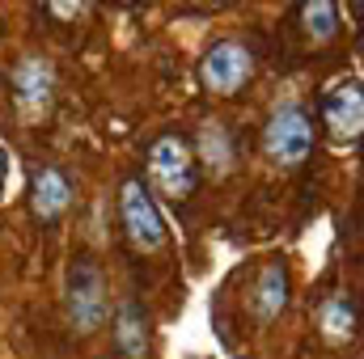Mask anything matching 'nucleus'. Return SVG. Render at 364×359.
<instances>
[{
  "label": "nucleus",
  "mask_w": 364,
  "mask_h": 359,
  "mask_svg": "<svg viewBox=\"0 0 364 359\" xmlns=\"http://www.w3.org/2000/svg\"><path fill=\"white\" fill-rule=\"evenodd\" d=\"M73 178L60 165H38L30 174V216L38 224H60L73 207Z\"/></svg>",
  "instance_id": "nucleus-9"
},
{
  "label": "nucleus",
  "mask_w": 364,
  "mask_h": 359,
  "mask_svg": "<svg viewBox=\"0 0 364 359\" xmlns=\"http://www.w3.org/2000/svg\"><path fill=\"white\" fill-rule=\"evenodd\" d=\"M288 300H292V275H288V263H284V258H267L263 267L255 270L250 292H246L250 317H255L259 326H272L275 317H284Z\"/></svg>",
  "instance_id": "nucleus-8"
},
{
  "label": "nucleus",
  "mask_w": 364,
  "mask_h": 359,
  "mask_svg": "<svg viewBox=\"0 0 364 359\" xmlns=\"http://www.w3.org/2000/svg\"><path fill=\"white\" fill-rule=\"evenodd\" d=\"M9 93H13V106L26 123H43L51 118L55 110V93H60V77H55V64L47 55H21L13 68H9Z\"/></svg>",
  "instance_id": "nucleus-6"
},
{
  "label": "nucleus",
  "mask_w": 364,
  "mask_h": 359,
  "mask_svg": "<svg viewBox=\"0 0 364 359\" xmlns=\"http://www.w3.org/2000/svg\"><path fill=\"white\" fill-rule=\"evenodd\" d=\"M318 144V127H314V114L296 101L288 106H275L263 123V136H259V148L263 157L272 161L275 170H301L309 161Z\"/></svg>",
  "instance_id": "nucleus-3"
},
{
  "label": "nucleus",
  "mask_w": 364,
  "mask_h": 359,
  "mask_svg": "<svg viewBox=\"0 0 364 359\" xmlns=\"http://www.w3.org/2000/svg\"><path fill=\"white\" fill-rule=\"evenodd\" d=\"M318 334L331 347H348L356 338V300L348 292H331L318 304Z\"/></svg>",
  "instance_id": "nucleus-12"
},
{
  "label": "nucleus",
  "mask_w": 364,
  "mask_h": 359,
  "mask_svg": "<svg viewBox=\"0 0 364 359\" xmlns=\"http://www.w3.org/2000/svg\"><path fill=\"white\" fill-rule=\"evenodd\" d=\"M296 26H301L305 43L322 47V43H331L339 34V4L335 0H305L296 9Z\"/></svg>",
  "instance_id": "nucleus-13"
},
{
  "label": "nucleus",
  "mask_w": 364,
  "mask_h": 359,
  "mask_svg": "<svg viewBox=\"0 0 364 359\" xmlns=\"http://www.w3.org/2000/svg\"><path fill=\"white\" fill-rule=\"evenodd\" d=\"M110 338H114V351L123 359H149L153 355V326H149V313L140 300H119L114 313H110Z\"/></svg>",
  "instance_id": "nucleus-10"
},
{
  "label": "nucleus",
  "mask_w": 364,
  "mask_h": 359,
  "mask_svg": "<svg viewBox=\"0 0 364 359\" xmlns=\"http://www.w3.org/2000/svg\"><path fill=\"white\" fill-rule=\"evenodd\" d=\"M64 317H68L73 334H81V338L97 334L110 321V287H106V275H102V267L90 254L68 263V275H64Z\"/></svg>",
  "instance_id": "nucleus-1"
},
{
  "label": "nucleus",
  "mask_w": 364,
  "mask_h": 359,
  "mask_svg": "<svg viewBox=\"0 0 364 359\" xmlns=\"http://www.w3.org/2000/svg\"><path fill=\"white\" fill-rule=\"evenodd\" d=\"M4 182H9V153L0 148V190H4Z\"/></svg>",
  "instance_id": "nucleus-15"
},
{
  "label": "nucleus",
  "mask_w": 364,
  "mask_h": 359,
  "mask_svg": "<svg viewBox=\"0 0 364 359\" xmlns=\"http://www.w3.org/2000/svg\"><path fill=\"white\" fill-rule=\"evenodd\" d=\"M144 186L149 194L157 199H170V203H186L199 186V165H195V153L191 144L182 140L178 131H166L149 144V157H144Z\"/></svg>",
  "instance_id": "nucleus-2"
},
{
  "label": "nucleus",
  "mask_w": 364,
  "mask_h": 359,
  "mask_svg": "<svg viewBox=\"0 0 364 359\" xmlns=\"http://www.w3.org/2000/svg\"><path fill=\"white\" fill-rule=\"evenodd\" d=\"M195 165H203L212 178H225V174H233V165H237V148H233V136H229V127L220 123V118H208L203 127H199V140H195Z\"/></svg>",
  "instance_id": "nucleus-11"
},
{
  "label": "nucleus",
  "mask_w": 364,
  "mask_h": 359,
  "mask_svg": "<svg viewBox=\"0 0 364 359\" xmlns=\"http://www.w3.org/2000/svg\"><path fill=\"white\" fill-rule=\"evenodd\" d=\"M255 68H259V60H255L250 43H242V38H216L203 51V60H199V85L212 97H237L255 81Z\"/></svg>",
  "instance_id": "nucleus-5"
},
{
  "label": "nucleus",
  "mask_w": 364,
  "mask_h": 359,
  "mask_svg": "<svg viewBox=\"0 0 364 359\" xmlns=\"http://www.w3.org/2000/svg\"><path fill=\"white\" fill-rule=\"evenodd\" d=\"M322 127L335 144H356L364 131V93L360 81H339L322 93Z\"/></svg>",
  "instance_id": "nucleus-7"
},
{
  "label": "nucleus",
  "mask_w": 364,
  "mask_h": 359,
  "mask_svg": "<svg viewBox=\"0 0 364 359\" xmlns=\"http://www.w3.org/2000/svg\"><path fill=\"white\" fill-rule=\"evenodd\" d=\"M119 224H123L136 254H161L166 241H170L166 216H161L157 199L149 194L144 178H123V186H119Z\"/></svg>",
  "instance_id": "nucleus-4"
},
{
  "label": "nucleus",
  "mask_w": 364,
  "mask_h": 359,
  "mask_svg": "<svg viewBox=\"0 0 364 359\" xmlns=\"http://www.w3.org/2000/svg\"><path fill=\"white\" fill-rule=\"evenodd\" d=\"M43 13L64 17V21H77V17H85V13H90V4H43Z\"/></svg>",
  "instance_id": "nucleus-14"
}]
</instances>
